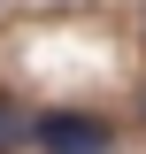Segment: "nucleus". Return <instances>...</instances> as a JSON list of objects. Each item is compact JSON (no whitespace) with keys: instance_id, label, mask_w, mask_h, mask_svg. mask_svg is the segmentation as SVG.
I'll return each instance as SVG.
<instances>
[{"instance_id":"nucleus-2","label":"nucleus","mask_w":146,"mask_h":154,"mask_svg":"<svg viewBox=\"0 0 146 154\" xmlns=\"http://www.w3.org/2000/svg\"><path fill=\"white\" fill-rule=\"evenodd\" d=\"M16 139H23V123H16V108H8V100H0V154L16 146Z\"/></svg>"},{"instance_id":"nucleus-1","label":"nucleus","mask_w":146,"mask_h":154,"mask_svg":"<svg viewBox=\"0 0 146 154\" xmlns=\"http://www.w3.org/2000/svg\"><path fill=\"white\" fill-rule=\"evenodd\" d=\"M31 139H38L46 154H108V146H115V131L100 123V116H85V108H54V116H38Z\"/></svg>"}]
</instances>
